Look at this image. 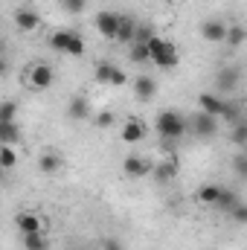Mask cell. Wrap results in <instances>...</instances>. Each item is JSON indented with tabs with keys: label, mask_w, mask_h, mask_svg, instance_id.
Masks as SVG:
<instances>
[{
	"label": "cell",
	"mask_w": 247,
	"mask_h": 250,
	"mask_svg": "<svg viewBox=\"0 0 247 250\" xmlns=\"http://www.w3.org/2000/svg\"><path fill=\"white\" fill-rule=\"evenodd\" d=\"M145 50H148V62H154L157 67H163V70H172V67H178V62H181L178 47L172 41L160 38V35H151L145 41Z\"/></svg>",
	"instance_id": "1"
},
{
	"label": "cell",
	"mask_w": 247,
	"mask_h": 250,
	"mask_svg": "<svg viewBox=\"0 0 247 250\" xmlns=\"http://www.w3.org/2000/svg\"><path fill=\"white\" fill-rule=\"evenodd\" d=\"M154 131H157L163 140L178 143V140L186 134V117L178 114V111H160L157 120H154Z\"/></svg>",
	"instance_id": "2"
},
{
	"label": "cell",
	"mask_w": 247,
	"mask_h": 250,
	"mask_svg": "<svg viewBox=\"0 0 247 250\" xmlns=\"http://www.w3.org/2000/svg\"><path fill=\"white\" fill-rule=\"evenodd\" d=\"M53 79H56V73H53V67L47 62H35L26 70V84L35 87V90H47L53 84Z\"/></svg>",
	"instance_id": "3"
},
{
	"label": "cell",
	"mask_w": 247,
	"mask_h": 250,
	"mask_svg": "<svg viewBox=\"0 0 247 250\" xmlns=\"http://www.w3.org/2000/svg\"><path fill=\"white\" fill-rule=\"evenodd\" d=\"M93 76H96V82H99V84H111V87H123L125 82H128L125 70H123V67H117L114 62H99Z\"/></svg>",
	"instance_id": "4"
},
{
	"label": "cell",
	"mask_w": 247,
	"mask_h": 250,
	"mask_svg": "<svg viewBox=\"0 0 247 250\" xmlns=\"http://www.w3.org/2000/svg\"><path fill=\"white\" fill-rule=\"evenodd\" d=\"M227 26H230V23H224V21H218V18L204 21V23H201V38H204V41H212V44H221V41L227 38Z\"/></svg>",
	"instance_id": "5"
},
{
	"label": "cell",
	"mask_w": 247,
	"mask_h": 250,
	"mask_svg": "<svg viewBox=\"0 0 247 250\" xmlns=\"http://www.w3.org/2000/svg\"><path fill=\"white\" fill-rule=\"evenodd\" d=\"M192 128H195L198 137H215V134H218V117L201 111V114L192 117Z\"/></svg>",
	"instance_id": "6"
},
{
	"label": "cell",
	"mask_w": 247,
	"mask_h": 250,
	"mask_svg": "<svg viewBox=\"0 0 247 250\" xmlns=\"http://www.w3.org/2000/svg\"><path fill=\"white\" fill-rule=\"evenodd\" d=\"M178 172H181V163H178V157H175V154H169L166 160H160V163L154 166V178H157L160 184L175 181V178H178Z\"/></svg>",
	"instance_id": "7"
},
{
	"label": "cell",
	"mask_w": 247,
	"mask_h": 250,
	"mask_svg": "<svg viewBox=\"0 0 247 250\" xmlns=\"http://www.w3.org/2000/svg\"><path fill=\"white\" fill-rule=\"evenodd\" d=\"M15 26H18L21 32H35V29L41 26V15H38L35 9H18V12H15Z\"/></svg>",
	"instance_id": "8"
},
{
	"label": "cell",
	"mask_w": 247,
	"mask_h": 250,
	"mask_svg": "<svg viewBox=\"0 0 247 250\" xmlns=\"http://www.w3.org/2000/svg\"><path fill=\"white\" fill-rule=\"evenodd\" d=\"M198 105H201V111H204V114H212V117H218V120H221L227 99H224V96H218V93H201V96H198Z\"/></svg>",
	"instance_id": "9"
},
{
	"label": "cell",
	"mask_w": 247,
	"mask_h": 250,
	"mask_svg": "<svg viewBox=\"0 0 247 250\" xmlns=\"http://www.w3.org/2000/svg\"><path fill=\"white\" fill-rule=\"evenodd\" d=\"M123 172L128 175V178H145L148 172H151V163L148 160H143V157H137V154H131V157H125L123 160Z\"/></svg>",
	"instance_id": "10"
},
{
	"label": "cell",
	"mask_w": 247,
	"mask_h": 250,
	"mask_svg": "<svg viewBox=\"0 0 247 250\" xmlns=\"http://www.w3.org/2000/svg\"><path fill=\"white\" fill-rule=\"evenodd\" d=\"M117 26H120V15H114V12H108V9L96 15V29H99V35L117 38Z\"/></svg>",
	"instance_id": "11"
},
{
	"label": "cell",
	"mask_w": 247,
	"mask_h": 250,
	"mask_svg": "<svg viewBox=\"0 0 247 250\" xmlns=\"http://www.w3.org/2000/svg\"><path fill=\"white\" fill-rule=\"evenodd\" d=\"M15 227L26 236V233H38V230H44V221H41L38 212H18V215H15Z\"/></svg>",
	"instance_id": "12"
},
{
	"label": "cell",
	"mask_w": 247,
	"mask_h": 250,
	"mask_svg": "<svg viewBox=\"0 0 247 250\" xmlns=\"http://www.w3.org/2000/svg\"><path fill=\"white\" fill-rule=\"evenodd\" d=\"M239 79H242V70H239V67H227V70H221V73H218L215 84H218V90H221V93H230V90H236V87H239Z\"/></svg>",
	"instance_id": "13"
},
{
	"label": "cell",
	"mask_w": 247,
	"mask_h": 250,
	"mask_svg": "<svg viewBox=\"0 0 247 250\" xmlns=\"http://www.w3.org/2000/svg\"><path fill=\"white\" fill-rule=\"evenodd\" d=\"M123 140L125 143H131V146H134V143H143V140H145V123L137 120V117L128 120V123L123 125Z\"/></svg>",
	"instance_id": "14"
},
{
	"label": "cell",
	"mask_w": 247,
	"mask_h": 250,
	"mask_svg": "<svg viewBox=\"0 0 247 250\" xmlns=\"http://www.w3.org/2000/svg\"><path fill=\"white\" fill-rule=\"evenodd\" d=\"M134 93H137L140 99H154V96H157V79H151V76H137V79H134Z\"/></svg>",
	"instance_id": "15"
},
{
	"label": "cell",
	"mask_w": 247,
	"mask_h": 250,
	"mask_svg": "<svg viewBox=\"0 0 247 250\" xmlns=\"http://www.w3.org/2000/svg\"><path fill=\"white\" fill-rule=\"evenodd\" d=\"M67 114H70L73 120L84 123V120L90 117V102H87V96H73L70 105H67Z\"/></svg>",
	"instance_id": "16"
},
{
	"label": "cell",
	"mask_w": 247,
	"mask_h": 250,
	"mask_svg": "<svg viewBox=\"0 0 247 250\" xmlns=\"http://www.w3.org/2000/svg\"><path fill=\"white\" fill-rule=\"evenodd\" d=\"M64 166L62 154H56V151H47V154H41V160H38V169L44 172V175H59Z\"/></svg>",
	"instance_id": "17"
},
{
	"label": "cell",
	"mask_w": 247,
	"mask_h": 250,
	"mask_svg": "<svg viewBox=\"0 0 247 250\" xmlns=\"http://www.w3.org/2000/svg\"><path fill=\"white\" fill-rule=\"evenodd\" d=\"M73 29H56L53 35H50V47L56 50V53H62V56H67V50H70V41H73Z\"/></svg>",
	"instance_id": "18"
},
{
	"label": "cell",
	"mask_w": 247,
	"mask_h": 250,
	"mask_svg": "<svg viewBox=\"0 0 247 250\" xmlns=\"http://www.w3.org/2000/svg\"><path fill=\"white\" fill-rule=\"evenodd\" d=\"M18 143H21L18 123H0V146H18Z\"/></svg>",
	"instance_id": "19"
},
{
	"label": "cell",
	"mask_w": 247,
	"mask_h": 250,
	"mask_svg": "<svg viewBox=\"0 0 247 250\" xmlns=\"http://www.w3.org/2000/svg\"><path fill=\"white\" fill-rule=\"evenodd\" d=\"M134 35H137V21H131V18H120V26H117V38H114V41L131 44Z\"/></svg>",
	"instance_id": "20"
},
{
	"label": "cell",
	"mask_w": 247,
	"mask_h": 250,
	"mask_svg": "<svg viewBox=\"0 0 247 250\" xmlns=\"http://www.w3.org/2000/svg\"><path fill=\"white\" fill-rule=\"evenodd\" d=\"M236 204H239V195H236L233 189H224V187H221V192H218V198H215V204H212V207H218V209L230 212Z\"/></svg>",
	"instance_id": "21"
},
{
	"label": "cell",
	"mask_w": 247,
	"mask_h": 250,
	"mask_svg": "<svg viewBox=\"0 0 247 250\" xmlns=\"http://www.w3.org/2000/svg\"><path fill=\"white\" fill-rule=\"evenodd\" d=\"M23 248L26 250H50V242H47L44 230H38V233H26L23 236Z\"/></svg>",
	"instance_id": "22"
},
{
	"label": "cell",
	"mask_w": 247,
	"mask_h": 250,
	"mask_svg": "<svg viewBox=\"0 0 247 250\" xmlns=\"http://www.w3.org/2000/svg\"><path fill=\"white\" fill-rule=\"evenodd\" d=\"M15 166H18V151H15V146H0V169L9 172V169H15Z\"/></svg>",
	"instance_id": "23"
},
{
	"label": "cell",
	"mask_w": 247,
	"mask_h": 250,
	"mask_svg": "<svg viewBox=\"0 0 247 250\" xmlns=\"http://www.w3.org/2000/svg\"><path fill=\"white\" fill-rule=\"evenodd\" d=\"M134 64H145L148 62V50H145V41H131V56H128Z\"/></svg>",
	"instance_id": "24"
},
{
	"label": "cell",
	"mask_w": 247,
	"mask_h": 250,
	"mask_svg": "<svg viewBox=\"0 0 247 250\" xmlns=\"http://www.w3.org/2000/svg\"><path fill=\"white\" fill-rule=\"evenodd\" d=\"M218 192H221V187H215V184H206V187L198 189V201L212 207V204H215V198H218Z\"/></svg>",
	"instance_id": "25"
},
{
	"label": "cell",
	"mask_w": 247,
	"mask_h": 250,
	"mask_svg": "<svg viewBox=\"0 0 247 250\" xmlns=\"http://www.w3.org/2000/svg\"><path fill=\"white\" fill-rule=\"evenodd\" d=\"M15 117H18V102L12 99L0 102V123H15Z\"/></svg>",
	"instance_id": "26"
},
{
	"label": "cell",
	"mask_w": 247,
	"mask_h": 250,
	"mask_svg": "<svg viewBox=\"0 0 247 250\" xmlns=\"http://www.w3.org/2000/svg\"><path fill=\"white\" fill-rule=\"evenodd\" d=\"M224 41H230L233 47L245 44V26H242V23H233V26H227V38H224Z\"/></svg>",
	"instance_id": "27"
},
{
	"label": "cell",
	"mask_w": 247,
	"mask_h": 250,
	"mask_svg": "<svg viewBox=\"0 0 247 250\" xmlns=\"http://www.w3.org/2000/svg\"><path fill=\"white\" fill-rule=\"evenodd\" d=\"M67 56H73V59H79V56H84V38L76 32L73 35V41H70V50H67Z\"/></svg>",
	"instance_id": "28"
},
{
	"label": "cell",
	"mask_w": 247,
	"mask_h": 250,
	"mask_svg": "<svg viewBox=\"0 0 247 250\" xmlns=\"http://www.w3.org/2000/svg\"><path fill=\"white\" fill-rule=\"evenodd\" d=\"M84 6H87V0H62V9L64 12H70V15L84 12Z\"/></svg>",
	"instance_id": "29"
},
{
	"label": "cell",
	"mask_w": 247,
	"mask_h": 250,
	"mask_svg": "<svg viewBox=\"0 0 247 250\" xmlns=\"http://www.w3.org/2000/svg\"><path fill=\"white\" fill-rule=\"evenodd\" d=\"M93 123H96V128H111V125H114V114H111V111H99V114L93 117Z\"/></svg>",
	"instance_id": "30"
},
{
	"label": "cell",
	"mask_w": 247,
	"mask_h": 250,
	"mask_svg": "<svg viewBox=\"0 0 247 250\" xmlns=\"http://www.w3.org/2000/svg\"><path fill=\"white\" fill-rule=\"evenodd\" d=\"M230 215H233V218H236L239 224H245V221H247V207L242 204V201H239V204H236V207L230 209Z\"/></svg>",
	"instance_id": "31"
},
{
	"label": "cell",
	"mask_w": 247,
	"mask_h": 250,
	"mask_svg": "<svg viewBox=\"0 0 247 250\" xmlns=\"http://www.w3.org/2000/svg\"><path fill=\"white\" fill-rule=\"evenodd\" d=\"M236 125V143L239 146H245V140H247V125H242V123H233Z\"/></svg>",
	"instance_id": "32"
},
{
	"label": "cell",
	"mask_w": 247,
	"mask_h": 250,
	"mask_svg": "<svg viewBox=\"0 0 247 250\" xmlns=\"http://www.w3.org/2000/svg\"><path fill=\"white\" fill-rule=\"evenodd\" d=\"M102 250H123V245H120L117 239H105V242H102Z\"/></svg>",
	"instance_id": "33"
},
{
	"label": "cell",
	"mask_w": 247,
	"mask_h": 250,
	"mask_svg": "<svg viewBox=\"0 0 247 250\" xmlns=\"http://www.w3.org/2000/svg\"><path fill=\"white\" fill-rule=\"evenodd\" d=\"M6 70H9V64H6V59H3V56H0V79H3V76H6Z\"/></svg>",
	"instance_id": "34"
},
{
	"label": "cell",
	"mask_w": 247,
	"mask_h": 250,
	"mask_svg": "<svg viewBox=\"0 0 247 250\" xmlns=\"http://www.w3.org/2000/svg\"><path fill=\"white\" fill-rule=\"evenodd\" d=\"M160 3H178V0H160Z\"/></svg>",
	"instance_id": "35"
},
{
	"label": "cell",
	"mask_w": 247,
	"mask_h": 250,
	"mask_svg": "<svg viewBox=\"0 0 247 250\" xmlns=\"http://www.w3.org/2000/svg\"><path fill=\"white\" fill-rule=\"evenodd\" d=\"M3 175H6V172H3V169H0V181H3Z\"/></svg>",
	"instance_id": "36"
}]
</instances>
